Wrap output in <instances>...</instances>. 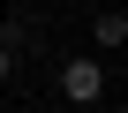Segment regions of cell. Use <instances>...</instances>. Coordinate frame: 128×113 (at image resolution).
<instances>
[{"instance_id": "obj_1", "label": "cell", "mask_w": 128, "mask_h": 113, "mask_svg": "<svg viewBox=\"0 0 128 113\" xmlns=\"http://www.w3.org/2000/svg\"><path fill=\"white\" fill-rule=\"evenodd\" d=\"M60 98L68 106H106V60H90V53H68V60H60Z\"/></svg>"}, {"instance_id": "obj_3", "label": "cell", "mask_w": 128, "mask_h": 113, "mask_svg": "<svg viewBox=\"0 0 128 113\" xmlns=\"http://www.w3.org/2000/svg\"><path fill=\"white\" fill-rule=\"evenodd\" d=\"M23 38H30V23H23V15H8V23H0V45H8V53H15Z\"/></svg>"}, {"instance_id": "obj_4", "label": "cell", "mask_w": 128, "mask_h": 113, "mask_svg": "<svg viewBox=\"0 0 128 113\" xmlns=\"http://www.w3.org/2000/svg\"><path fill=\"white\" fill-rule=\"evenodd\" d=\"M8 76H15V53H8V45H0V90H8Z\"/></svg>"}, {"instance_id": "obj_2", "label": "cell", "mask_w": 128, "mask_h": 113, "mask_svg": "<svg viewBox=\"0 0 128 113\" xmlns=\"http://www.w3.org/2000/svg\"><path fill=\"white\" fill-rule=\"evenodd\" d=\"M90 45H98V53H120V45H128V15H120V8H98V15H90Z\"/></svg>"}, {"instance_id": "obj_5", "label": "cell", "mask_w": 128, "mask_h": 113, "mask_svg": "<svg viewBox=\"0 0 128 113\" xmlns=\"http://www.w3.org/2000/svg\"><path fill=\"white\" fill-rule=\"evenodd\" d=\"M113 113H128V106H113Z\"/></svg>"}]
</instances>
